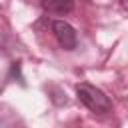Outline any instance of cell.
Segmentation results:
<instances>
[{
    "mask_svg": "<svg viewBox=\"0 0 128 128\" xmlns=\"http://www.w3.org/2000/svg\"><path fill=\"white\" fill-rule=\"evenodd\" d=\"M76 96L94 114H108V112H112V100L100 88H96V86H92L88 82H80L76 86Z\"/></svg>",
    "mask_w": 128,
    "mask_h": 128,
    "instance_id": "obj_1",
    "label": "cell"
},
{
    "mask_svg": "<svg viewBox=\"0 0 128 128\" xmlns=\"http://www.w3.org/2000/svg\"><path fill=\"white\" fill-rule=\"evenodd\" d=\"M50 28H52L58 44H60L64 50H74V48H76L78 36H76V30H74L68 22H64V20H52V22H50Z\"/></svg>",
    "mask_w": 128,
    "mask_h": 128,
    "instance_id": "obj_2",
    "label": "cell"
},
{
    "mask_svg": "<svg viewBox=\"0 0 128 128\" xmlns=\"http://www.w3.org/2000/svg\"><path fill=\"white\" fill-rule=\"evenodd\" d=\"M42 8L48 14L62 16V14H68L74 10V0H42Z\"/></svg>",
    "mask_w": 128,
    "mask_h": 128,
    "instance_id": "obj_3",
    "label": "cell"
},
{
    "mask_svg": "<svg viewBox=\"0 0 128 128\" xmlns=\"http://www.w3.org/2000/svg\"><path fill=\"white\" fill-rule=\"evenodd\" d=\"M122 6H124V10H128V0H122Z\"/></svg>",
    "mask_w": 128,
    "mask_h": 128,
    "instance_id": "obj_4",
    "label": "cell"
}]
</instances>
